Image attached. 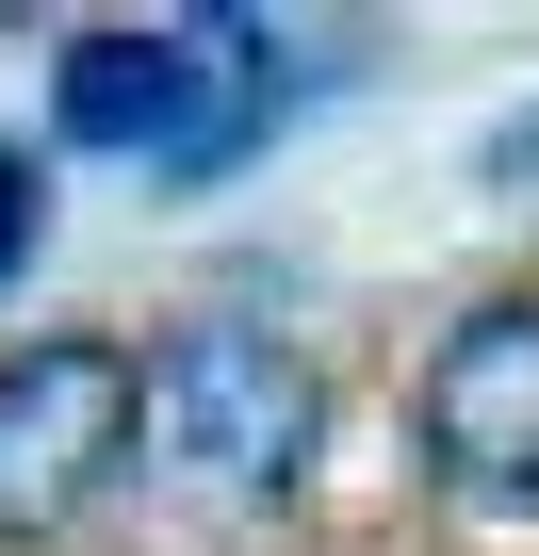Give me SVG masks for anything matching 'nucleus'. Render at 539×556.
Wrapping results in <instances>:
<instances>
[{"label":"nucleus","instance_id":"f257e3e1","mask_svg":"<svg viewBox=\"0 0 539 556\" xmlns=\"http://www.w3.org/2000/svg\"><path fill=\"white\" fill-rule=\"evenodd\" d=\"M50 115H66V148L213 180V164L261 148V115H279V34L261 17H115V34H82L50 66Z\"/></svg>","mask_w":539,"mask_h":556},{"label":"nucleus","instance_id":"f03ea898","mask_svg":"<svg viewBox=\"0 0 539 556\" xmlns=\"http://www.w3.org/2000/svg\"><path fill=\"white\" fill-rule=\"evenodd\" d=\"M147 442V361L115 344H17L0 361V540H66L115 458Z\"/></svg>","mask_w":539,"mask_h":556},{"label":"nucleus","instance_id":"7ed1b4c3","mask_svg":"<svg viewBox=\"0 0 539 556\" xmlns=\"http://www.w3.org/2000/svg\"><path fill=\"white\" fill-rule=\"evenodd\" d=\"M147 442L196 475V491H279L311 458V361L279 328H180L147 361Z\"/></svg>","mask_w":539,"mask_h":556},{"label":"nucleus","instance_id":"20e7f679","mask_svg":"<svg viewBox=\"0 0 539 556\" xmlns=\"http://www.w3.org/2000/svg\"><path fill=\"white\" fill-rule=\"evenodd\" d=\"M425 458L474 507H523L539 491V312H474L425 361Z\"/></svg>","mask_w":539,"mask_h":556},{"label":"nucleus","instance_id":"39448f33","mask_svg":"<svg viewBox=\"0 0 539 556\" xmlns=\"http://www.w3.org/2000/svg\"><path fill=\"white\" fill-rule=\"evenodd\" d=\"M50 245V164H17V148H0V278H17Z\"/></svg>","mask_w":539,"mask_h":556}]
</instances>
